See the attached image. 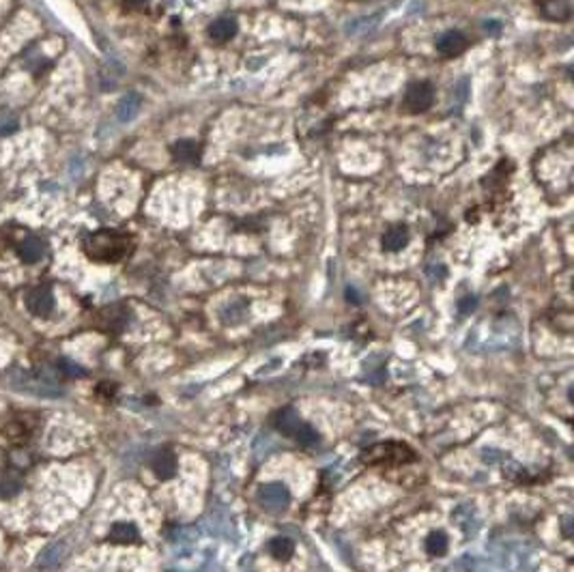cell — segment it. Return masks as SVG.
Instances as JSON below:
<instances>
[{"instance_id":"cell-1","label":"cell","mask_w":574,"mask_h":572,"mask_svg":"<svg viewBox=\"0 0 574 572\" xmlns=\"http://www.w3.org/2000/svg\"><path fill=\"white\" fill-rule=\"evenodd\" d=\"M131 250V239L119 230H97L84 241V252L97 262H119Z\"/></svg>"},{"instance_id":"cell-2","label":"cell","mask_w":574,"mask_h":572,"mask_svg":"<svg viewBox=\"0 0 574 572\" xmlns=\"http://www.w3.org/2000/svg\"><path fill=\"white\" fill-rule=\"evenodd\" d=\"M415 454L409 446L405 444H396V441H385V444H377L368 450L362 452V463L366 465H407L413 463Z\"/></svg>"},{"instance_id":"cell-3","label":"cell","mask_w":574,"mask_h":572,"mask_svg":"<svg viewBox=\"0 0 574 572\" xmlns=\"http://www.w3.org/2000/svg\"><path fill=\"white\" fill-rule=\"evenodd\" d=\"M13 387L19 392H26L31 396H58L60 389L54 381L46 379L43 375H35V372H13Z\"/></svg>"},{"instance_id":"cell-4","label":"cell","mask_w":574,"mask_h":572,"mask_svg":"<svg viewBox=\"0 0 574 572\" xmlns=\"http://www.w3.org/2000/svg\"><path fill=\"white\" fill-rule=\"evenodd\" d=\"M258 501L267 512H282L286 510V505L291 501V493L284 487L282 482H271V484H262L258 489Z\"/></svg>"},{"instance_id":"cell-5","label":"cell","mask_w":574,"mask_h":572,"mask_svg":"<svg viewBox=\"0 0 574 572\" xmlns=\"http://www.w3.org/2000/svg\"><path fill=\"white\" fill-rule=\"evenodd\" d=\"M24 303H26L31 314H35V317H50L54 312L56 299H54V293H52L50 286H35V289H31L26 293Z\"/></svg>"},{"instance_id":"cell-6","label":"cell","mask_w":574,"mask_h":572,"mask_svg":"<svg viewBox=\"0 0 574 572\" xmlns=\"http://www.w3.org/2000/svg\"><path fill=\"white\" fill-rule=\"evenodd\" d=\"M432 99H434V91L428 82H413L407 89L405 103L411 112H424V110L432 106Z\"/></svg>"},{"instance_id":"cell-7","label":"cell","mask_w":574,"mask_h":572,"mask_svg":"<svg viewBox=\"0 0 574 572\" xmlns=\"http://www.w3.org/2000/svg\"><path fill=\"white\" fill-rule=\"evenodd\" d=\"M437 50L444 56H458L467 50V37L458 31H446L437 39Z\"/></svg>"},{"instance_id":"cell-8","label":"cell","mask_w":574,"mask_h":572,"mask_svg":"<svg viewBox=\"0 0 574 572\" xmlns=\"http://www.w3.org/2000/svg\"><path fill=\"white\" fill-rule=\"evenodd\" d=\"M17 254L22 260L28 262V265H35V262H39L43 254H46V244H43L39 237L28 235L17 244Z\"/></svg>"},{"instance_id":"cell-9","label":"cell","mask_w":574,"mask_h":572,"mask_svg":"<svg viewBox=\"0 0 574 572\" xmlns=\"http://www.w3.org/2000/svg\"><path fill=\"white\" fill-rule=\"evenodd\" d=\"M153 473H155L160 480H170L176 473V456L170 450H158L155 456L151 460Z\"/></svg>"},{"instance_id":"cell-10","label":"cell","mask_w":574,"mask_h":572,"mask_svg":"<svg viewBox=\"0 0 574 572\" xmlns=\"http://www.w3.org/2000/svg\"><path fill=\"white\" fill-rule=\"evenodd\" d=\"M207 33H209L211 41L226 43V41H230L237 35V22L233 17H217V19H213L211 24H209Z\"/></svg>"},{"instance_id":"cell-11","label":"cell","mask_w":574,"mask_h":572,"mask_svg":"<svg viewBox=\"0 0 574 572\" xmlns=\"http://www.w3.org/2000/svg\"><path fill=\"white\" fill-rule=\"evenodd\" d=\"M140 108H142V97L138 93H127V95L121 97V101L117 106V119L121 123L134 121L136 115L140 112Z\"/></svg>"},{"instance_id":"cell-12","label":"cell","mask_w":574,"mask_h":572,"mask_svg":"<svg viewBox=\"0 0 574 572\" xmlns=\"http://www.w3.org/2000/svg\"><path fill=\"white\" fill-rule=\"evenodd\" d=\"M299 424H301L299 413H297L293 407H284L282 411H278V413L273 415V426H276L280 432L289 435V437L295 435V430L299 428Z\"/></svg>"},{"instance_id":"cell-13","label":"cell","mask_w":574,"mask_h":572,"mask_svg":"<svg viewBox=\"0 0 574 572\" xmlns=\"http://www.w3.org/2000/svg\"><path fill=\"white\" fill-rule=\"evenodd\" d=\"M407 244H409V228L403 224L387 228V233L383 235V248L387 252H400L403 248H407Z\"/></svg>"},{"instance_id":"cell-14","label":"cell","mask_w":574,"mask_h":572,"mask_svg":"<svg viewBox=\"0 0 574 572\" xmlns=\"http://www.w3.org/2000/svg\"><path fill=\"white\" fill-rule=\"evenodd\" d=\"M198 153H201V146H198L194 140H179L172 144V158L176 162H185L192 164L198 160Z\"/></svg>"},{"instance_id":"cell-15","label":"cell","mask_w":574,"mask_h":572,"mask_svg":"<svg viewBox=\"0 0 574 572\" xmlns=\"http://www.w3.org/2000/svg\"><path fill=\"white\" fill-rule=\"evenodd\" d=\"M140 534L136 530V525L131 523H117L112 530H110V540L117 542V544H131V542H138Z\"/></svg>"},{"instance_id":"cell-16","label":"cell","mask_w":574,"mask_h":572,"mask_svg":"<svg viewBox=\"0 0 574 572\" xmlns=\"http://www.w3.org/2000/svg\"><path fill=\"white\" fill-rule=\"evenodd\" d=\"M269 553L273 560L278 562H289L295 553V544L291 538H286V536H278L269 542Z\"/></svg>"},{"instance_id":"cell-17","label":"cell","mask_w":574,"mask_h":572,"mask_svg":"<svg viewBox=\"0 0 574 572\" xmlns=\"http://www.w3.org/2000/svg\"><path fill=\"white\" fill-rule=\"evenodd\" d=\"M381 22V13H374V15H368V17H362V19H353L346 24V31L351 35H360V33H368L372 31Z\"/></svg>"},{"instance_id":"cell-18","label":"cell","mask_w":574,"mask_h":572,"mask_svg":"<svg viewBox=\"0 0 574 572\" xmlns=\"http://www.w3.org/2000/svg\"><path fill=\"white\" fill-rule=\"evenodd\" d=\"M426 551L428 555H434V557H441L446 551H448V538L444 532H432L428 538H426Z\"/></svg>"},{"instance_id":"cell-19","label":"cell","mask_w":574,"mask_h":572,"mask_svg":"<svg viewBox=\"0 0 574 572\" xmlns=\"http://www.w3.org/2000/svg\"><path fill=\"white\" fill-rule=\"evenodd\" d=\"M297 441H299V446H303V448H312V446H316L319 444V432L310 426V424H299V428L295 430V435H293Z\"/></svg>"},{"instance_id":"cell-20","label":"cell","mask_w":574,"mask_h":572,"mask_svg":"<svg viewBox=\"0 0 574 572\" xmlns=\"http://www.w3.org/2000/svg\"><path fill=\"white\" fill-rule=\"evenodd\" d=\"M62 560V546L60 544H52V546H48L46 551H43L41 555H39V566H43V568H52V566H56L58 562Z\"/></svg>"},{"instance_id":"cell-21","label":"cell","mask_w":574,"mask_h":572,"mask_svg":"<svg viewBox=\"0 0 574 572\" xmlns=\"http://www.w3.org/2000/svg\"><path fill=\"white\" fill-rule=\"evenodd\" d=\"M105 319H108V327H112V329H123V325L127 323L129 314L125 308H110V310H105Z\"/></svg>"},{"instance_id":"cell-22","label":"cell","mask_w":574,"mask_h":572,"mask_svg":"<svg viewBox=\"0 0 574 572\" xmlns=\"http://www.w3.org/2000/svg\"><path fill=\"white\" fill-rule=\"evenodd\" d=\"M22 487L15 478H0V499H13Z\"/></svg>"},{"instance_id":"cell-23","label":"cell","mask_w":574,"mask_h":572,"mask_svg":"<svg viewBox=\"0 0 574 572\" xmlns=\"http://www.w3.org/2000/svg\"><path fill=\"white\" fill-rule=\"evenodd\" d=\"M17 127L19 123L13 115H7V112L0 115V136H11L13 131H17Z\"/></svg>"},{"instance_id":"cell-24","label":"cell","mask_w":574,"mask_h":572,"mask_svg":"<svg viewBox=\"0 0 574 572\" xmlns=\"http://www.w3.org/2000/svg\"><path fill=\"white\" fill-rule=\"evenodd\" d=\"M454 99L458 106H462L467 99H469V80L467 78H462L458 84H456V89H454Z\"/></svg>"},{"instance_id":"cell-25","label":"cell","mask_w":574,"mask_h":572,"mask_svg":"<svg viewBox=\"0 0 574 572\" xmlns=\"http://www.w3.org/2000/svg\"><path fill=\"white\" fill-rule=\"evenodd\" d=\"M56 368H58L60 372H65V375H69V377H80V375H84V370H82L78 364L69 362V360H60V362L56 364Z\"/></svg>"},{"instance_id":"cell-26","label":"cell","mask_w":574,"mask_h":572,"mask_svg":"<svg viewBox=\"0 0 574 572\" xmlns=\"http://www.w3.org/2000/svg\"><path fill=\"white\" fill-rule=\"evenodd\" d=\"M473 305H475V299H473V297H467V299L460 301V310H462V312H469V310H473Z\"/></svg>"},{"instance_id":"cell-27","label":"cell","mask_w":574,"mask_h":572,"mask_svg":"<svg viewBox=\"0 0 574 572\" xmlns=\"http://www.w3.org/2000/svg\"><path fill=\"white\" fill-rule=\"evenodd\" d=\"M127 5H131V7H142V5H146L149 0H125Z\"/></svg>"}]
</instances>
